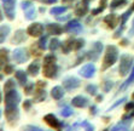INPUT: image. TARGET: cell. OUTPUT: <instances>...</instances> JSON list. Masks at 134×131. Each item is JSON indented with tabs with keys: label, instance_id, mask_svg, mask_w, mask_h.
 <instances>
[{
	"label": "cell",
	"instance_id": "29",
	"mask_svg": "<svg viewBox=\"0 0 134 131\" xmlns=\"http://www.w3.org/2000/svg\"><path fill=\"white\" fill-rule=\"evenodd\" d=\"M126 4H127V0H112L111 4H110V9L115 10V9H117V7H120V6L126 5Z\"/></svg>",
	"mask_w": 134,
	"mask_h": 131
},
{
	"label": "cell",
	"instance_id": "14",
	"mask_svg": "<svg viewBox=\"0 0 134 131\" xmlns=\"http://www.w3.org/2000/svg\"><path fill=\"white\" fill-rule=\"evenodd\" d=\"M25 34H28V32L24 31V29H18V31H16L11 43L12 44H22L23 41L27 40V35Z\"/></svg>",
	"mask_w": 134,
	"mask_h": 131
},
{
	"label": "cell",
	"instance_id": "10",
	"mask_svg": "<svg viewBox=\"0 0 134 131\" xmlns=\"http://www.w3.org/2000/svg\"><path fill=\"white\" fill-rule=\"evenodd\" d=\"M44 122H46V124L48 125V126H51V128H53V129L64 128V124H63L62 122H59L54 114H46V115L44 117Z\"/></svg>",
	"mask_w": 134,
	"mask_h": 131
},
{
	"label": "cell",
	"instance_id": "18",
	"mask_svg": "<svg viewBox=\"0 0 134 131\" xmlns=\"http://www.w3.org/2000/svg\"><path fill=\"white\" fill-rule=\"evenodd\" d=\"M39 70H40V61H37V59L34 61L33 63H30L28 66V69H27V72L30 75H33V77L39 74Z\"/></svg>",
	"mask_w": 134,
	"mask_h": 131
},
{
	"label": "cell",
	"instance_id": "49",
	"mask_svg": "<svg viewBox=\"0 0 134 131\" xmlns=\"http://www.w3.org/2000/svg\"><path fill=\"white\" fill-rule=\"evenodd\" d=\"M30 107H31V101H29V100L24 101V103H23V108H24V110H29Z\"/></svg>",
	"mask_w": 134,
	"mask_h": 131
},
{
	"label": "cell",
	"instance_id": "5",
	"mask_svg": "<svg viewBox=\"0 0 134 131\" xmlns=\"http://www.w3.org/2000/svg\"><path fill=\"white\" fill-rule=\"evenodd\" d=\"M15 5L16 0H3V10L5 11V15L10 21L15 19Z\"/></svg>",
	"mask_w": 134,
	"mask_h": 131
},
{
	"label": "cell",
	"instance_id": "34",
	"mask_svg": "<svg viewBox=\"0 0 134 131\" xmlns=\"http://www.w3.org/2000/svg\"><path fill=\"white\" fill-rule=\"evenodd\" d=\"M114 84H115V83L112 80H105L103 83V91L104 92H109L112 87H114Z\"/></svg>",
	"mask_w": 134,
	"mask_h": 131
},
{
	"label": "cell",
	"instance_id": "15",
	"mask_svg": "<svg viewBox=\"0 0 134 131\" xmlns=\"http://www.w3.org/2000/svg\"><path fill=\"white\" fill-rule=\"evenodd\" d=\"M88 98H86L85 96H76L71 100V104L74 107H77V108H86L88 106Z\"/></svg>",
	"mask_w": 134,
	"mask_h": 131
},
{
	"label": "cell",
	"instance_id": "35",
	"mask_svg": "<svg viewBox=\"0 0 134 131\" xmlns=\"http://www.w3.org/2000/svg\"><path fill=\"white\" fill-rule=\"evenodd\" d=\"M60 114H62V117H64V118H68V117H71L72 114H74V110H72L70 107H64V108L60 110Z\"/></svg>",
	"mask_w": 134,
	"mask_h": 131
},
{
	"label": "cell",
	"instance_id": "12",
	"mask_svg": "<svg viewBox=\"0 0 134 131\" xmlns=\"http://www.w3.org/2000/svg\"><path fill=\"white\" fill-rule=\"evenodd\" d=\"M63 86L69 91L75 90L76 87L80 86V80L77 78H75V77H68V78L63 80Z\"/></svg>",
	"mask_w": 134,
	"mask_h": 131
},
{
	"label": "cell",
	"instance_id": "22",
	"mask_svg": "<svg viewBox=\"0 0 134 131\" xmlns=\"http://www.w3.org/2000/svg\"><path fill=\"white\" fill-rule=\"evenodd\" d=\"M15 77L21 85L24 86V85L27 84V80H28V79H27V73H25L24 70H17V72L15 73Z\"/></svg>",
	"mask_w": 134,
	"mask_h": 131
},
{
	"label": "cell",
	"instance_id": "16",
	"mask_svg": "<svg viewBox=\"0 0 134 131\" xmlns=\"http://www.w3.org/2000/svg\"><path fill=\"white\" fill-rule=\"evenodd\" d=\"M46 29L47 33L52 35H60L63 33V28L58 23H50V24H47Z\"/></svg>",
	"mask_w": 134,
	"mask_h": 131
},
{
	"label": "cell",
	"instance_id": "28",
	"mask_svg": "<svg viewBox=\"0 0 134 131\" xmlns=\"http://www.w3.org/2000/svg\"><path fill=\"white\" fill-rule=\"evenodd\" d=\"M66 10H68V7H66V6H57V7H52V9L50 10V13H51V15L58 16V15H60V13L65 12Z\"/></svg>",
	"mask_w": 134,
	"mask_h": 131
},
{
	"label": "cell",
	"instance_id": "3",
	"mask_svg": "<svg viewBox=\"0 0 134 131\" xmlns=\"http://www.w3.org/2000/svg\"><path fill=\"white\" fill-rule=\"evenodd\" d=\"M21 102V95L16 91V89L5 92V107H17Z\"/></svg>",
	"mask_w": 134,
	"mask_h": 131
},
{
	"label": "cell",
	"instance_id": "6",
	"mask_svg": "<svg viewBox=\"0 0 134 131\" xmlns=\"http://www.w3.org/2000/svg\"><path fill=\"white\" fill-rule=\"evenodd\" d=\"M44 75L48 79H54L58 75V66L56 62L44 63Z\"/></svg>",
	"mask_w": 134,
	"mask_h": 131
},
{
	"label": "cell",
	"instance_id": "25",
	"mask_svg": "<svg viewBox=\"0 0 134 131\" xmlns=\"http://www.w3.org/2000/svg\"><path fill=\"white\" fill-rule=\"evenodd\" d=\"M30 51L33 55H35V56H41L42 55V52H44V50L40 47V45H39V43H34L33 45L30 46Z\"/></svg>",
	"mask_w": 134,
	"mask_h": 131
},
{
	"label": "cell",
	"instance_id": "33",
	"mask_svg": "<svg viewBox=\"0 0 134 131\" xmlns=\"http://www.w3.org/2000/svg\"><path fill=\"white\" fill-rule=\"evenodd\" d=\"M97 90H98V87H97V85H94V84H90L86 86V92H88L92 96L97 95Z\"/></svg>",
	"mask_w": 134,
	"mask_h": 131
},
{
	"label": "cell",
	"instance_id": "48",
	"mask_svg": "<svg viewBox=\"0 0 134 131\" xmlns=\"http://www.w3.org/2000/svg\"><path fill=\"white\" fill-rule=\"evenodd\" d=\"M123 28H125V27H123V26H121V27H120V28L115 32V34H114V38H115V39H117V38L121 37L122 32H123Z\"/></svg>",
	"mask_w": 134,
	"mask_h": 131
},
{
	"label": "cell",
	"instance_id": "57",
	"mask_svg": "<svg viewBox=\"0 0 134 131\" xmlns=\"http://www.w3.org/2000/svg\"><path fill=\"white\" fill-rule=\"evenodd\" d=\"M92 0H82V3H85V4H90Z\"/></svg>",
	"mask_w": 134,
	"mask_h": 131
},
{
	"label": "cell",
	"instance_id": "43",
	"mask_svg": "<svg viewBox=\"0 0 134 131\" xmlns=\"http://www.w3.org/2000/svg\"><path fill=\"white\" fill-rule=\"evenodd\" d=\"M105 7H106V5H102V4H100V6L98 7V9L92 10V16H97V15H99L100 12H103L104 10H105Z\"/></svg>",
	"mask_w": 134,
	"mask_h": 131
},
{
	"label": "cell",
	"instance_id": "1",
	"mask_svg": "<svg viewBox=\"0 0 134 131\" xmlns=\"http://www.w3.org/2000/svg\"><path fill=\"white\" fill-rule=\"evenodd\" d=\"M117 58H119V49L115 45H108L105 50V55H104L102 70H106L111 66H114L117 61Z\"/></svg>",
	"mask_w": 134,
	"mask_h": 131
},
{
	"label": "cell",
	"instance_id": "60",
	"mask_svg": "<svg viewBox=\"0 0 134 131\" xmlns=\"http://www.w3.org/2000/svg\"><path fill=\"white\" fill-rule=\"evenodd\" d=\"M132 9H133V11H134V3H133V6H132Z\"/></svg>",
	"mask_w": 134,
	"mask_h": 131
},
{
	"label": "cell",
	"instance_id": "13",
	"mask_svg": "<svg viewBox=\"0 0 134 131\" xmlns=\"http://www.w3.org/2000/svg\"><path fill=\"white\" fill-rule=\"evenodd\" d=\"M120 21H121V17H119V16L115 15V13H110V15L104 17V23L111 29L115 28L116 26L119 24Z\"/></svg>",
	"mask_w": 134,
	"mask_h": 131
},
{
	"label": "cell",
	"instance_id": "24",
	"mask_svg": "<svg viewBox=\"0 0 134 131\" xmlns=\"http://www.w3.org/2000/svg\"><path fill=\"white\" fill-rule=\"evenodd\" d=\"M134 83V66H133V69H132V72H131V75H129V78L127 79V80L123 83V85H121V87H120V92L123 90H126L128 86L131 84H133Z\"/></svg>",
	"mask_w": 134,
	"mask_h": 131
},
{
	"label": "cell",
	"instance_id": "17",
	"mask_svg": "<svg viewBox=\"0 0 134 131\" xmlns=\"http://www.w3.org/2000/svg\"><path fill=\"white\" fill-rule=\"evenodd\" d=\"M46 91H45V87H40V86H37L36 91H35V94H34V102L36 103H40L42 102V101L46 100Z\"/></svg>",
	"mask_w": 134,
	"mask_h": 131
},
{
	"label": "cell",
	"instance_id": "37",
	"mask_svg": "<svg viewBox=\"0 0 134 131\" xmlns=\"http://www.w3.org/2000/svg\"><path fill=\"white\" fill-rule=\"evenodd\" d=\"M24 92L25 95H31L34 92V83H28L24 85Z\"/></svg>",
	"mask_w": 134,
	"mask_h": 131
},
{
	"label": "cell",
	"instance_id": "32",
	"mask_svg": "<svg viewBox=\"0 0 134 131\" xmlns=\"http://www.w3.org/2000/svg\"><path fill=\"white\" fill-rule=\"evenodd\" d=\"M132 12H133V9H129V10H127L123 15H121V26H123L125 27V24H126V22L128 21V18H129V16L132 15Z\"/></svg>",
	"mask_w": 134,
	"mask_h": 131
},
{
	"label": "cell",
	"instance_id": "31",
	"mask_svg": "<svg viewBox=\"0 0 134 131\" xmlns=\"http://www.w3.org/2000/svg\"><path fill=\"white\" fill-rule=\"evenodd\" d=\"M60 45H62V44H60V41L58 40V39H57V38H53L52 40H51V43H50V50L52 51V52H54V51L57 50V49H58V47L60 46Z\"/></svg>",
	"mask_w": 134,
	"mask_h": 131
},
{
	"label": "cell",
	"instance_id": "39",
	"mask_svg": "<svg viewBox=\"0 0 134 131\" xmlns=\"http://www.w3.org/2000/svg\"><path fill=\"white\" fill-rule=\"evenodd\" d=\"M7 49H1V67H4V64H6L7 62Z\"/></svg>",
	"mask_w": 134,
	"mask_h": 131
},
{
	"label": "cell",
	"instance_id": "19",
	"mask_svg": "<svg viewBox=\"0 0 134 131\" xmlns=\"http://www.w3.org/2000/svg\"><path fill=\"white\" fill-rule=\"evenodd\" d=\"M74 43H75V39L70 38V39H66L64 43L62 44V50L64 53H69L71 50H74Z\"/></svg>",
	"mask_w": 134,
	"mask_h": 131
},
{
	"label": "cell",
	"instance_id": "45",
	"mask_svg": "<svg viewBox=\"0 0 134 131\" xmlns=\"http://www.w3.org/2000/svg\"><path fill=\"white\" fill-rule=\"evenodd\" d=\"M33 5H31V1H29V0H23L22 3H21V7H22L23 10H28L29 7H31Z\"/></svg>",
	"mask_w": 134,
	"mask_h": 131
},
{
	"label": "cell",
	"instance_id": "56",
	"mask_svg": "<svg viewBox=\"0 0 134 131\" xmlns=\"http://www.w3.org/2000/svg\"><path fill=\"white\" fill-rule=\"evenodd\" d=\"M97 101H98V102H100V101H103V96H102V95L97 96Z\"/></svg>",
	"mask_w": 134,
	"mask_h": 131
},
{
	"label": "cell",
	"instance_id": "40",
	"mask_svg": "<svg viewBox=\"0 0 134 131\" xmlns=\"http://www.w3.org/2000/svg\"><path fill=\"white\" fill-rule=\"evenodd\" d=\"M57 57L53 55V53H50V55H46L44 57V63H51V62H56Z\"/></svg>",
	"mask_w": 134,
	"mask_h": 131
},
{
	"label": "cell",
	"instance_id": "27",
	"mask_svg": "<svg viewBox=\"0 0 134 131\" xmlns=\"http://www.w3.org/2000/svg\"><path fill=\"white\" fill-rule=\"evenodd\" d=\"M99 55H100L99 52H97L94 49H92L91 51H88V52L86 53V57H87L90 61H92V62H96L98 59V57H99Z\"/></svg>",
	"mask_w": 134,
	"mask_h": 131
},
{
	"label": "cell",
	"instance_id": "50",
	"mask_svg": "<svg viewBox=\"0 0 134 131\" xmlns=\"http://www.w3.org/2000/svg\"><path fill=\"white\" fill-rule=\"evenodd\" d=\"M70 18V15H66V16H57V19L58 21H66V19Z\"/></svg>",
	"mask_w": 134,
	"mask_h": 131
},
{
	"label": "cell",
	"instance_id": "30",
	"mask_svg": "<svg viewBox=\"0 0 134 131\" xmlns=\"http://www.w3.org/2000/svg\"><path fill=\"white\" fill-rule=\"evenodd\" d=\"M12 89H16V83L13 79H9L4 85V92H7V91L12 90Z\"/></svg>",
	"mask_w": 134,
	"mask_h": 131
},
{
	"label": "cell",
	"instance_id": "54",
	"mask_svg": "<svg viewBox=\"0 0 134 131\" xmlns=\"http://www.w3.org/2000/svg\"><path fill=\"white\" fill-rule=\"evenodd\" d=\"M37 86L45 87V86H46V83H45V81H37Z\"/></svg>",
	"mask_w": 134,
	"mask_h": 131
},
{
	"label": "cell",
	"instance_id": "53",
	"mask_svg": "<svg viewBox=\"0 0 134 131\" xmlns=\"http://www.w3.org/2000/svg\"><path fill=\"white\" fill-rule=\"evenodd\" d=\"M121 45H122V46H127V45H128V40H127V39H122V40H121Z\"/></svg>",
	"mask_w": 134,
	"mask_h": 131
},
{
	"label": "cell",
	"instance_id": "20",
	"mask_svg": "<svg viewBox=\"0 0 134 131\" xmlns=\"http://www.w3.org/2000/svg\"><path fill=\"white\" fill-rule=\"evenodd\" d=\"M87 12H88V4L81 3V4H79L77 6H76V9H75V15L79 16V17H82V16H85Z\"/></svg>",
	"mask_w": 134,
	"mask_h": 131
},
{
	"label": "cell",
	"instance_id": "2",
	"mask_svg": "<svg viewBox=\"0 0 134 131\" xmlns=\"http://www.w3.org/2000/svg\"><path fill=\"white\" fill-rule=\"evenodd\" d=\"M133 64V57L125 53L121 56L120 59V66H119V70H120V75L121 77H126L131 70V67Z\"/></svg>",
	"mask_w": 134,
	"mask_h": 131
},
{
	"label": "cell",
	"instance_id": "55",
	"mask_svg": "<svg viewBox=\"0 0 134 131\" xmlns=\"http://www.w3.org/2000/svg\"><path fill=\"white\" fill-rule=\"evenodd\" d=\"M42 3H47V4H53V3H57V0H41Z\"/></svg>",
	"mask_w": 134,
	"mask_h": 131
},
{
	"label": "cell",
	"instance_id": "26",
	"mask_svg": "<svg viewBox=\"0 0 134 131\" xmlns=\"http://www.w3.org/2000/svg\"><path fill=\"white\" fill-rule=\"evenodd\" d=\"M24 17L27 19H34L35 17H36V10H35V7L31 6V7H29L28 10H25Z\"/></svg>",
	"mask_w": 134,
	"mask_h": 131
},
{
	"label": "cell",
	"instance_id": "41",
	"mask_svg": "<svg viewBox=\"0 0 134 131\" xmlns=\"http://www.w3.org/2000/svg\"><path fill=\"white\" fill-rule=\"evenodd\" d=\"M126 101H127V97H122L121 100H119V101H116V102H115V103H114V104H112V106H111V107H110V108H109V109H108V112H111L112 109H115V108H116V107H119V106H120V104H122V103H123V102H126Z\"/></svg>",
	"mask_w": 134,
	"mask_h": 131
},
{
	"label": "cell",
	"instance_id": "52",
	"mask_svg": "<svg viewBox=\"0 0 134 131\" xmlns=\"http://www.w3.org/2000/svg\"><path fill=\"white\" fill-rule=\"evenodd\" d=\"M25 129L27 130H36V131H41L40 128H37V126H31V125H29V126H25Z\"/></svg>",
	"mask_w": 134,
	"mask_h": 131
},
{
	"label": "cell",
	"instance_id": "9",
	"mask_svg": "<svg viewBox=\"0 0 134 131\" xmlns=\"http://www.w3.org/2000/svg\"><path fill=\"white\" fill-rule=\"evenodd\" d=\"M79 74L81 75L82 78H86V79H90L92 77H94L96 74V66L93 63H87V64H85L81 69H80V72Z\"/></svg>",
	"mask_w": 134,
	"mask_h": 131
},
{
	"label": "cell",
	"instance_id": "36",
	"mask_svg": "<svg viewBox=\"0 0 134 131\" xmlns=\"http://www.w3.org/2000/svg\"><path fill=\"white\" fill-rule=\"evenodd\" d=\"M3 72L5 74H12L15 72V67L12 64H10V63H6V64L3 67Z\"/></svg>",
	"mask_w": 134,
	"mask_h": 131
},
{
	"label": "cell",
	"instance_id": "11",
	"mask_svg": "<svg viewBox=\"0 0 134 131\" xmlns=\"http://www.w3.org/2000/svg\"><path fill=\"white\" fill-rule=\"evenodd\" d=\"M5 117L7 122H17L19 119V112L17 107H5Z\"/></svg>",
	"mask_w": 134,
	"mask_h": 131
},
{
	"label": "cell",
	"instance_id": "44",
	"mask_svg": "<svg viewBox=\"0 0 134 131\" xmlns=\"http://www.w3.org/2000/svg\"><path fill=\"white\" fill-rule=\"evenodd\" d=\"M80 126H82L83 129H86V130H88V131H93L94 130V126H93V125H91L90 123L86 122V120H85V122H82L81 124H80Z\"/></svg>",
	"mask_w": 134,
	"mask_h": 131
},
{
	"label": "cell",
	"instance_id": "23",
	"mask_svg": "<svg viewBox=\"0 0 134 131\" xmlns=\"http://www.w3.org/2000/svg\"><path fill=\"white\" fill-rule=\"evenodd\" d=\"M10 31H11V28H10V26H7V24H3L0 27V41H1V43L5 41V39L7 38Z\"/></svg>",
	"mask_w": 134,
	"mask_h": 131
},
{
	"label": "cell",
	"instance_id": "58",
	"mask_svg": "<svg viewBox=\"0 0 134 131\" xmlns=\"http://www.w3.org/2000/svg\"><path fill=\"white\" fill-rule=\"evenodd\" d=\"M64 3H71V1H74V0H63Z\"/></svg>",
	"mask_w": 134,
	"mask_h": 131
},
{
	"label": "cell",
	"instance_id": "4",
	"mask_svg": "<svg viewBox=\"0 0 134 131\" xmlns=\"http://www.w3.org/2000/svg\"><path fill=\"white\" fill-rule=\"evenodd\" d=\"M12 57H13V61L16 63H18V64H22V63L27 62L30 57V55L28 53L27 49L24 47H18V49H16L12 53Z\"/></svg>",
	"mask_w": 134,
	"mask_h": 131
},
{
	"label": "cell",
	"instance_id": "8",
	"mask_svg": "<svg viewBox=\"0 0 134 131\" xmlns=\"http://www.w3.org/2000/svg\"><path fill=\"white\" fill-rule=\"evenodd\" d=\"M27 32H28V35H30V37H34V38L41 37L42 33H44V26L41 23H39V22H35V23L29 26Z\"/></svg>",
	"mask_w": 134,
	"mask_h": 131
},
{
	"label": "cell",
	"instance_id": "7",
	"mask_svg": "<svg viewBox=\"0 0 134 131\" xmlns=\"http://www.w3.org/2000/svg\"><path fill=\"white\" fill-rule=\"evenodd\" d=\"M64 31L70 33V34H80L82 32V24L77 19H71V21H69L66 23Z\"/></svg>",
	"mask_w": 134,
	"mask_h": 131
},
{
	"label": "cell",
	"instance_id": "42",
	"mask_svg": "<svg viewBox=\"0 0 134 131\" xmlns=\"http://www.w3.org/2000/svg\"><path fill=\"white\" fill-rule=\"evenodd\" d=\"M37 43H39V45H40V47L41 49H42V50H46L47 49V46H46V43H47V37L46 35H44V37H41L40 38V40L37 41Z\"/></svg>",
	"mask_w": 134,
	"mask_h": 131
},
{
	"label": "cell",
	"instance_id": "46",
	"mask_svg": "<svg viewBox=\"0 0 134 131\" xmlns=\"http://www.w3.org/2000/svg\"><path fill=\"white\" fill-rule=\"evenodd\" d=\"M128 126H126L125 124H122V123H120L119 125H116V126H114V128L111 129L112 131H116V130H127Z\"/></svg>",
	"mask_w": 134,
	"mask_h": 131
},
{
	"label": "cell",
	"instance_id": "59",
	"mask_svg": "<svg viewBox=\"0 0 134 131\" xmlns=\"http://www.w3.org/2000/svg\"><path fill=\"white\" fill-rule=\"evenodd\" d=\"M132 98H133V100H134V92H133V95H132Z\"/></svg>",
	"mask_w": 134,
	"mask_h": 131
},
{
	"label": "cell",
	"instance_id": "21",
	"mask_svg": "<svg viewBox=\"0 0 134 131\" xmlns=\"http://www.w3.org/2000/svg\"><path fill=\"white\" fill-rule=\"evenodd\" d=\"M51 96L54 98V100H60L64 96V89L62 86H54L51 90Z\"/></svg>",
	"mask_w": 134,
	"mask_h": 131
},
{
	"label": "cell",
	"instance_id": "38",
	"mask_svg": "<svg viewBox=\"0 0 134 131\" xmlns=\"http://www.w3.org/2000/svg\"><path fill=\"white\" fill-rule=\"evenodd\" d=\"M85 45V40L83 39H76L74 43V50L75 51H79L80 49H82Z\"/></svg>",
	"mask_w": 134,
	"mask_h": 131
},
{
	"label": "cell",
	"instance_id": "47",
	"mask_svg": "<svg viewBox=\"0 0 134 131\" xmlns=\"http://www.w3.org/2000/svg\"><path fill=\"white\" fill-rule=\"evenodd\" d=\"M134 109V102H128L125 107V110L126 112H132Z\"/></svg>",
	"mask_w": 134,
	"mask_h": 131
},
{
	"label": "cell",
	"instance_id": "51",
	"mask_svg": "<svg viewBox=\"0 0 134 131\" xmlns=\"http://www.w3.org/2000/svg\"><path fill=\"white\" fill-rule=\"evenodd\" d=\"M90 112H91V115H96V114H97V107L92 106L90 109Z\"/></svg>",
	"mask_w": 134,
	"mask_h": 131
}]
</instances>
